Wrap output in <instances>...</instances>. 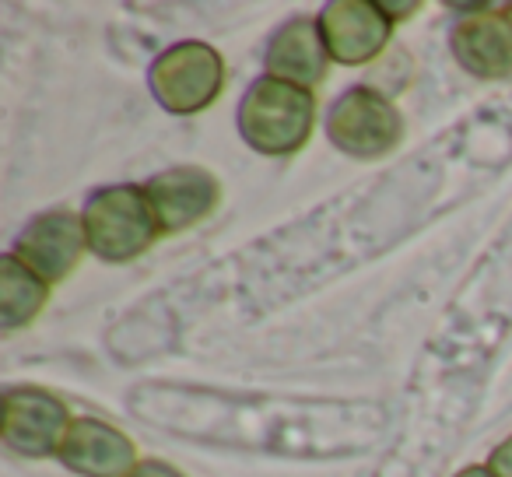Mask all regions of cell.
I'll return each mask as SVG.
<instances>
[{
    "label": "cell",
    "mask_w": 512,
    "mask_h": 477,
    "mask_svg": "<svg viewBox=\"0 0 512 477\" xmlns=\"http://www.w3.org/2000/svg\"><path fill=\"white\" fill-rule=\"evenodd\" d=\"M316 123V99L309 88L281 78H256L239 102L242 141L260 155L288 158L309 141Z\"/></svg>",
    "instance_id": "1"
},
{
    "label": "cell",
    "mask_w": 512,
    "mask_h": 477,
    "mask_svg": "<svg viewBox=\"0 0 512 477\" xmlns=\"http://www.w3.org/2000/svg\"><path fill=\"white\" fill-rule=\"evenodd\" d=\"M81 221H85L88 250L109 264H127L141 257L162 232L148 193L134 183L102 186L99 193H92Z\"/></svg>",
    "instance_id": "2"
},
{
    "label": "cell",
    "mask_w": 512,
    "mask_h": 477,
    "mask_svg": "<svg viewBox=\"0 0 512 477\" xmlns=\"http://www.w3.org/2000/svg\"><path fill=\"white\" fill-rule=\"evenodd\" d=\"M151 95L162 102V109L176 116H190L207 109L221 95L225 85V60L214 46L186 39L158 53L148 67Z\"/></svg>",
    "instance_id": "3"
},
{
    "label": "cell",
    "mask_w": 512,
    "mask_h": 477,
    "mask_svg": "<svg viewBox=\"0 0 512 477\" xmlns=\"http://www.w3.org/2000/svg\"><path fill=\"white\" fill-rule=\"evenodd\" d=\"M327 137L351 158H383L404 137L397 106L376 88H348L327 113Z\"/></svg>",
    "instance_id": "4"
},
{
    "label": "cell",
    "mask_w": 512,
    "mask_h": 477,
    "mask_svg": "<svg viewBox=\"0 0 512 477\" xmlns=\"http://www.w3.org/2000/svg\"><path fill=\"white\" fill-rule=\"evenodd\" d=\"M71 414L60 397H53L50 390H39V386H15V390L4 393V425H0V439L11 453L32 456V460H43V456L60 453L67 432H71Z\"/></svg>",
    "instance_id": "5"
},
{
    "label": "cell",
    "mask_w": 512,
    "mask_h": 477,
    "mask_svg": "<svg viewBox=\"0 0 512 477\" xmlns=\"http://www.w3.org/2000/svg\"><path fill=\"white\" fill-rule=\"evenodd\" d=\"M85 221L74 211H46L22 228L15 239V257L46 285H60L78 267L85 253Z\"/></svg>",
    "instance_id": "6"
},
{
    "label": "cell",
    "mask_w": 512,
    "mask_h": 477,
    "mask_svg": "<svg viewBox=\"0 0 512 477\" xmlns=\"http://www.w3.org/2000/svg\"><path fill=\"white\" fill-rule=\"evenodd\" d=\"M320 32L330 60L344 67H358L376 60L390 43L393 22L372 0H337L320 15Z\"/></svg>",
    "instance_id": "7"
},
{
    "label": "cell",
    "mask_w": 512,
    "mask_h": 477,
    "mask_svg": "<svg viewBox=\"0 0 512 477\" xmlns=\"http://www.w3.org/2000/svg\"><path fill=\"white\" fill-rule=\"evenodd\" d=\"M144 193H148V200H151L158 228L176 235V232H183V228L204 221L207 214L218 207L221 186L207 169L179 165V169H165V172H158V176H151Z\"/></svg>",
    "instance_id": "8"
},
{
    "label": "cell",
    "mask_w": 512,
    "mask_h": 477,
    "mask_svg": "<svg viewBox=\"0 0 512 477\" xmlns=\"http://www.w3.org/2000/svg\"><path fill=\"white\" fill-rule=\"evenodd\" d=\"M453 57L467 74L484 81L512 74V15L509 11H474L453 29Z\"/></svg>",
    "instance_id": "9"
},
{
    "label": "cell",
    "mask_w": 512,
    "mask_h": 477,
    "mask_svg": "<svg viewBox=\"0 0 512 477\" xmlns=\"http://www.w3.org/2000/svg\"><path fill=\"white\" fill-rule=\"evenodd\" d=\"M60 463L85 477H127L137 467L134 442L127 432L99 418H78L60 446Z\"/></svg>",
    "instance_id": "10"
},
{
    "label": "cell",
    "mask_w": 512,
    "mask_h": 477,
    "mask_svg": "<svg viewBox=\"0 0 512 477\" xmlns=\"http://www.w3.org/2000/svg\"><path fill=\"white\" fill-rule=\"evenodd\" d=\"M264 60L271 78H281L299 88L320 85L330 64L327 43H323V32H320V18H292V22H285L274 32Z\"/></svg>",
    "instance_id": "11"
},
{
    "label": "cell",
    "mask_w": 512,
    "mask_h": 477,
    "mask_svg": "<svg viewBox=\"0 0 512 477\" xmlns=\"http://www.w3.org/2000/svg\"><path fill=\"white\" fill-rule=\"evenodd\" d=\"M46 281L36 278L15 253L0 257V323L4 330H22L46 306Z\"/></svg>",
    "instance_id": "12"
},
{
    "label": "cell",
    "mask_w": 512,
    "mask_h": 477,
    "mask_svg": "<svg viewBox=\"0 0 512 477\" xmlns=\"http://www.w3.org/2000/svg\"><path fill=\"white\" fill-rule=\"evenodd\" d=\"M484 467H488L495 477H512V435L502 442V446L491 449V456H488V463H484Z\"/></svg>",
    "instance_id": "13"
},
{
    "label": "cell",
    "mask_w": 512,
    "mask_h": 477,
    "mask_svg": "<svg viewBox=\"0 0 512 477\" xmlns=\"http://www.w3.org/2000/svg\"><path fill=\"white\" fill-rule=\"evenodd\" d=\"M127 477H179V470L169 467V463H162V460H141Z\"/></svg>",
    "instance_id": "14"
},
{
    "label": "cell",
    "mask_w": 512,
    "mask_h": 477,
    "mask_svg": "<svg viewBox=\"0 0 512 477\" xmlns=\"http://www.w3.org/2000/svg\"><path fill=\"white\" fill-rule=\"evenodd\" d=\"M379 8H383V15L390 18V22H404V18L414 15L421 4H379Z\"/></svg>",
    "instance_id": "15"
},
{
    "label": "cell",
    "mask_w": 512,
    "mask_h": 477,
    "mask_svg": "<svg viewBox=\"0 0 512 477\" xmlns=\"http://www.w3.org/2000/svg\"><path fill=\"white\" fill-rule=\"evenodd\" d=\"M456 477H495V474H491L488 467H463Z\"/></svg>",
    "instance_id": "16"
},
{
    "label": "cell",
    "mask_w": 512,
    "mask_h": 477,
    "mask_svg": "<svg viewBox=\"0 0 512 477\" xmlns=\"http://www.w3.org/2000/svg\"><path fill=\"white\" fill-rule=\"evenodd\" d=\"M505 11H509V15H512V4H509V8H505Z\"/></svg>",
    "instance_id": "17"
}]
</instances>
